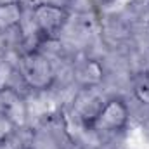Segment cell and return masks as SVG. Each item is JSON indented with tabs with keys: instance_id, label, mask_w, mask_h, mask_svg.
I'll list each match as a JSON object with an SVG mask.
<instances>
[{
	"instance_id": "5b68a950",
	"label": "cell",
	"mask_w": 149,
	"mask_h": 149,
	"mask_svg": "<svg viewBox=\"0 0 149 149\" xmlns=\"http://www.w3.org/2000/svg\"><path fill=\"white\" fill-rule=\"evenodd\" d=\"M0 28H10L19 21L21 10L17 3H7V5H0Z\"/></svg>"
},
{
	"instance_id": "52a82bcc",
	"label": "cell",
	"mask_w": 149,
	"mask_h": 149,
	"mask_svg": "<svg viewBox=\"0 0 149 149\" xmlns=\"http://www.w3.org/2000/svg\"><path fill=\"white\" fill-rule=\"evenodd\" d=\"M14 127H16V123H14L12 120H9L7 116L0 114V141L5 139V137H9V135L12 134Z\"/></svg>"
},
{
	"instance_id": "277c9868",
	"label": "cell",
	"mask_w": 149,
	"mask_h": 149,
	"mask_svg": "<svg viewBox=\"0 0 149 149\" xmlns=\"http://www.w3.org/2000/svg\"><path fill=\"white\" fill-rule=\"evenodd\" d=\"M0 114L7 116L14 123H17V116H24V104L23 99L10 88H2L0 90Z\"/></svg>"
},
{
	"instance_id": "8992f818",
	"label": "cell",
	"mask_w": 149,
	"mask_h": 149,
	"mask_svg": "<svg viewBox=\"0 0 149 149\" xmlns=\"http://www.w3.org/2000/svg\"><path fill=\"white\" fill-rule=\"evenodd\" d=\"M134 94L142 104H149V73L148 71L135 76V80H134Z\"/></svg>"
},
{
	"instance_id": "3957f363",
	"label": "cell",
	"mask_w": 149,
	"mask_h": 149,
	"mask_svg": "<svg viewBox=\"0 0 149 149\" xmlns=\"http://www.w3.org/2000/svg\"><path fill=\"white\" fill-rule=\"evenodd\" d=\"M33 17H35L38 33L50 37V35H56L64 26L68 19V12L63 7H57L52 3H40L33 9Z\"/></svg>"
},
{
	"instance_id": "7a4b0ae2",
	"label": "cell",
	"mask_w": 149,
	"mask_h": 149,
	"mask_svg": "<svg viewBox=\"0 0 149 149\" xmlns=\"http://www.w3.org/2000/svg\"><path fill=\"white\" fill-rule=\"evenodd\" d=\"M19 70L23 73V78L26 80V83L33 88L49 87L52 78H54V71H52L50 63L37 52L26 54L19 63Z\"/></svg>"
},
{
	"instance_id": "6da1fadb",
	"label": "cell",
	"mask_w": 149,
	"mask_h": 149,
	"mask_svg": "<svg viewBox=\"0 0 149 149\" xmlns=\"http://www.w3.org/2000/svg\"><path fill=\"white\" fill-rule=\"evenodd\" d=\"M128 121V108L123 101L111 99L104 106H101L97 113L88 120V127L95 132L102 134H113L121 132Z\"/></svg>"
}]
</instances>
